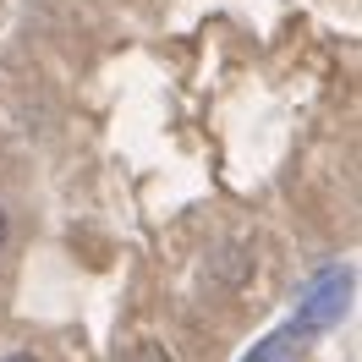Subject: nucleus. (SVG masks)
Instances as JSON below:
<instances>
[{"instance_id":"f03ea898","label":"nucleus","mask_w":362,"mask_h":362,"mask_svg":"<svg viewBox=\"0 0 362 362\" xmlns=\"http://www.w3.org/2000/svg\"><path fill=\"white\" fill-rule=\"evenodd\" d=\"M302 340H308V329H302V324H291V329H274L264 346H252L247 362H291V351L302 346Z\"/></svg>"},{"instance_id":"20e7f679","label":"nucleus","mask_w":362,"mask_h":362,"mask_svg":"<svg viewBox=\"0 0 362 362\" xmlns=\"http://www.w3.org/2000/svg\"><path fill=\"white\" fill-rule=\"evenodd\" d=\"M6 362H33V357H6Z\"/></svg>"},{"instance_id":"f257e3e1","label":"nucleus","mask_w":362,"mask_h":362,"mask_svg":"<svg viewBox=\"0 0 362 362\" xmlns=\"http://www.w3.org/2000/svg\"><path fill=\"white\" fill-rule=\"evenodd\" d=\"M346 291H351V274L329 269L313 291H308V302H302V329L313 335V329H324V324H335V313L346 308Z\"/></svg>"},{"instance_id":"7ed1b4c3","label":"nucleus","mask_w":362,"mask_h":362,"mask_svg":"<svg viewBox=\"0 0 362 362\" xmlns=\"http://www.w3.org/2000/svg\"><path fill=\"white\" fill-rule=\"evenodd\" d=\"M6 236H11V226H6V209H0V252H6Z\"/></svg>"}]
</instances>
